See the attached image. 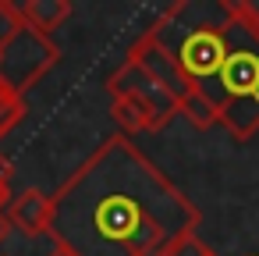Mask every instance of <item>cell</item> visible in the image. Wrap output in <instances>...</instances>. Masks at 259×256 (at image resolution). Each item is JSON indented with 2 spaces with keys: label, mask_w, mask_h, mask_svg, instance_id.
<instances>
[{
  "label": "cell",
  "mask_w": 259,
  "mask_h": 256,
  "mask_svg": "<svg viewBox=\"0 0 259 256\" xmlns=\"http://www.w3.org/2000/svg\"><path fill=\"white\" fill-rule=\"evenodd\" d=\"M163 256H217V252H213V249H209V245L192 231V235H181V238H178Z\"/></svg>",
  "instance_id": "12"
},
{
  "label": "cell",
  "mask_w": 259,
  "mask_h": 256,
  "mask_svg": "<svg viewBox=\"0 0 259 256\" xmlns=\"http://www.w3.org/2000/svg\"><path fill=\"white\" fill-rule=\"evenodd\" d=\"M107 93H110V100L114 96H124V100H135L142 111H146V118H149V125H153V132H160L174 114H178V100L149 75V71H142L135 61H121V68H114V75L107 79Z\"/></svg>",
  "instance_id": "5"
},
{
  "label": "cell",
  "mask_w": 259,
  "mask_h": 256,
  "mask_svg": "<svg viewBox=\"0 0 259 256\" xmlns=\"http://www.w3.org/2000/svg\"><path fill=\"white\" fill-rule=\"evenodd\" d=\"M231 18V0H178L156 15L146 36L174 57L192 89L209 93L227 61Z\"/></svg>",
  "instance_id": "2"
},
{
  "label": "cell",
  "mask_w": 259,
  "mask_h": 256,
  "mask_svg": "<svg viewBox=\"0 0 259 256\" xmlns=\"http://www.w3.org/2000/svg\"><path fill=\"white\" fill-rule=\"evenodd\" d=\"M8 221L15 231L36 238V235H50V221H54V199L39 189H25L18 196H11V203L4 206Z\"/></svg>",
  "instance_id": "7"
},
{
  "label": "cell",
  "mask_w": 259,
  "mask_h": 256,
  "mask_svg": "<svg viewBox=\"0 0 259 256\" xmlns=\"http://www.w3.org/2000/svg\"><path fill=\"white\" fill-rule=\"evenodd\" d=\"M50 199V238L75 256H163L202 221L199 206L121 132Z\"/></svg>",
  "instance_id": "1"
},
{
  "label": "cell",
  "mask_w": 259,
  "mask_h": 256,
  "mask_svg": "<svg viewBox=\"0 0 259 256\" xmlns=\"http://www.w3.org/2000/svg\"><path fill=\"white\" fill-rule=\"evenodd\" d=\"M178 114H185L195 128H213V125H220V111H217V103L206 96V93H199V89H192L185 100H181V107H178Z\"/></svg>",
  "instance_id": "10"
},
{
  "label": "cell",
  "mask_w": 259,
  "mask_h": 256,
  "mask_svg": "<svg viewBox=\"0 0 259 256\" xmlns=\"http://www.w3.org/2000/svg\"><path fill=\"white\" fill-rule=\"evenodd\" d=\"M18 11L43 36H54L71 18V4H68V0H25V4H18Z\"/></svg>",
  "instance_id": "8"
},
{
  "label": "cell",
  "mask_w": 259,
  "mask_h": 256,
  "mask_svg": "<svg viewBox=\"0 0 259 256\" xmlns=\"http://www.w3.org/2000/svg\"><path fill=\"white\" fill-rule=\"evenodd\" d=\"M128 61H135L142 71H149V75H153V79H156V82H160V86H163V89H167V93L178 100V107H181V100L192 93V86H188V79L181 75V68L174 64V57H170L163 47H156V43H153L146 32H142V36L132 43Z\"/></svg>",
  "instance_id": "6"
},
{
  "label": "cell",
  "mask_w": 259,
  "mask_h": 256,
  "mask_svg": "<svg viewBox=\"0 0 259 256\" xmlns=\"http://www.w3.org/2000/svg\"><path fill=\"white\" fill-rule=\"evenodd\" d=\"M8 203H11V189H8V181H4V178H0V210H4Z\"/></svg>",
  "instance_id": "14"
},
{
  "label": "cell",
  "mask_w": 259,
  "mask_h": 256,
  "mask_svg": "<svg viewBox=\"0 0 259 256\" xmlns=\"http://www.w3.org/2000/svg\"><path fill=\"white\" fill-rule=\"evenodd\" d=\"M25 96H18L15 89H8L4 82H0V139H4L22 118H25Z\"/></svg>",
  "instance_id": "11"
},
{
  "label": "cell",
  "mask_w": 259,
  "mask_h": 256,
  "mask_svg": "<svg viewBox=\"0 0 259 256\" xmlns=\"http://www.w3.org/2000/svg\"><path fill=\"white\" fill-rule=\"evenodd\" d=\"M110 118L117 121L121 135H128V139H135V135H142V132H153V125H149L146 111H142L135 100L114 96V100H110Z\"/></svg>",
  "instance_id": "9"
},
{
  "label": "cell",
  "mask_w": 259,
  "mask_h": 256,
  "mask_svg": "<svg viewBox=\"0 0 259 256\" xmlns=\"http://www.w3.org/2000/svg\"><path fill=\"white\" fill-rule=\"evenodd\" d=\"M11 231H15V228H11V221H8V213H4V210H0V245H4V242H8V235H11Z\"/></svg>",
  "instance_id": "13"
},
{
  "label": "cell",
  "mask_w": 259,
  "mask_h": 256,
  "mask_svg": "<svg viewBox=\"0 0 259 256\" xmlns=\"http://www.w3.org/2000/svg\"><path fill=\"white\" fill-rule=\"evenodd\" d=\"M57 61H61L57 43L36 32L22 18L18 4L0 0V82L25 96Z\"/></svg>",
  "instance_id": "4"
},
{
  "label": "cell",
  "mask_w": 259,
  "mask_h": 256,
  "mask_svg": "<svg viewBox=\"0 0 259 256\" xmlns=\"http://www.w3.org/2000/svg\"><path fill=\"white\" fill-rule=\"evenodd\" d=\"M231 8L227 61L206 96L217 103L220 125L248 142L259 132V0H231Z\"/></svg>",
  "instance_id": "3"
},
{
  "label": "cell",
  "mask_w": 259,
  "mask_h": 256,
  "mask_svg": "<svg viewBox=\"0 0 259 256\" xmlns=\"http://www.w3.org/2000/svg\"><path fill=\"white\" fill-rule=\"evenodd\" d=\"M47 256H75V252H71V249H64V245H54Z\"/></svg>",
  "instance_id": "15"
}]
</instances>
